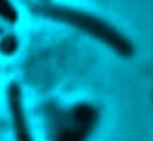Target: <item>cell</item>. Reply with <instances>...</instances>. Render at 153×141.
I'll return each instance as SVG.
<instances>
[{
    "label": "cell",
    "instance_id": "obj_2",
    "mask_svg": "<svg viewBox=\"0 0 153 141\" xmlns=\"http://www.w3.org/2000/svg\"><path fill=\"white\" fill-rule=\"evenodd\" d=\"M18 47V43L15 38L13 37H6L0 43V49H1L2 52L6 54L13 53Z\"/></svg>",
    "mask_w": 153,
    "mask_h": 141
},
{
    "label": "cell",
    "instance_id": "obj_1",
    "mask_svg": "<svg viewBox=\"0 0 153 141\" xmlns=\"http://www.w3.org/2000/svg\"><path fill=\"white\" fill-rule=\"evenodd\" d=\"M0 17L11 22L16 18L15 10L7 0H0Z\"/></svg>",
    "mask_w": 153,
    "mask_h": 141
}]
</instances>
